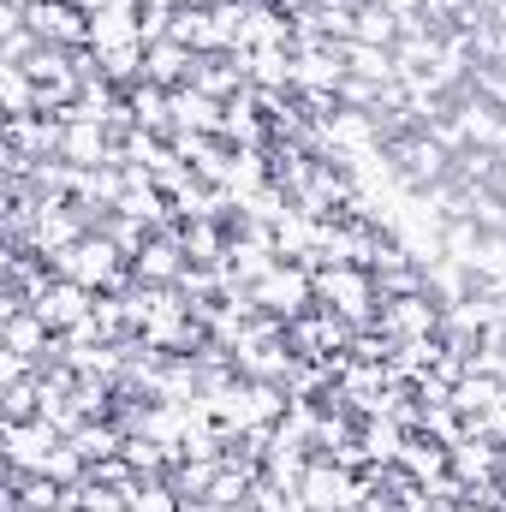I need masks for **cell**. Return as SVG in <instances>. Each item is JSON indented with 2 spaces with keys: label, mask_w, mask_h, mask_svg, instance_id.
I'll use <instances>...</instances> for the list:
<instances>
[{
  "label": "cell",
  "mask_w": 506,
  "mask_h": 512,
  "mask_svg": "<svg viewBox=\"0 0 506 512\" xmlns=\"http://www.w3.org/2000/svg\"><path fill=\"white\" fill-rule=\"evenodd\" d=\"M48 268L60 274V280H78V286H90V292H126L131 280V262L120 256L114 239H102V233H84L78 245H66L60 256H48Z\"/></svg>",
  "instance_id": "obj_1"
},
{
  "label": "cell",
  "mask_w": 506,
  "mask_h": 512,
  "mask_svg": "<svg viewBox=\"0 0 506 512\" xmlns=\"http://www.w3.org/2000/svg\"><path fill=\"white\" fill-rule=\"evenodd\" d=\"M316 304H328L334 316H346L352 328H376L381 310V286L370 268H352V262H328L316 268Z\"/></svg>",
  "instance_id": "obj_2"
},
{
  "label": "cell",
  "mask_w": 506,
  "mask_h": 512,
  "mask_svg": "<svg viewBox=\"0 0 506 512\" xmlns=\"http://www.w3.org/2000/svg\"><path fill=\"white\" fill-rule=\"evenodd\" d=\"M381 161L393 167V179L405 185V191H429V185H441L447 173H453V155L429 137V131H399L393 143H381Z\"/></svg>",
  "instance_id": "obj_3"
},
{
  "label": "cell",
  "mask_w": 506,
  "mask_h": 512,
  "mask_svg": "<svg viewBox=\"0 0 506 512\" xmlns=\"http://www.w3.org/2000/svg\"><path fill=\"white\" fill-rule=\"evenodd\" d=\"M251 304L268 310V316H280V322H298L304 310H316V274H310L304 262H286V256H280V262L251 286Z\"/></svg>",
  "instance_id": "obj_4"
},
{
  "label": "cell",
  "mask_w": 506,
  "mask_h": 512,
  "mask_svg": "<svg viewBox=\"0 0 506 512\" xmlns=\"http://www.w3.org/2000/svg\"><path fill=\"white\" fill-rule=\"evenodd\" d=\"M298 495H304V512H358L370 501V483H364L358 471H346V465H334V459L316 453V459L304 465Z\"/></svg>",
  "instance_id": "obj_5"
},
{
  "label": "cell",
  "mask_w": 506,
  "mask_h": 512,
  "mask_svg": "<svg viewBox=\"0 0 506 512\" xmlns=\"http://www.w3.org/2000/svg\"><path fill=\"white\" fill-rule=\"evenodd\" d=\"M441 328H447V304L429 298V292L381 298V310H376V334H387L393 346H405V340H441Z\"/></svg>",
  "instance_id": "obj_6"
},
{
  "label": "cell",
  "mask_w": 506,
  "mask_h": 512,
  "mask_svg": "<svg viewBox=\"0 0 506 512\" xmlns=\"http://www.w3.org/2000/svg\"><path fill=\"white\" fill-rule=\"evenodd\" d=\"M30 310H36V316H42L54 334H72L78 322H90V310H96V292H90V286H78V280H60V274H54V280L36 292V304H30Z\"/></svg>",
  "instance_id": "obj_7"
},
{
  "label": "cell",
  "mask_w": 506,
  "mask_h": 512,
  "mask_svg": "<svg viewBox=\"0 0 506 512\" xmlns=\"http://www.w3.org/2000/svg\"><path fill=\"white\" fill-rule=\"evenodd\" d=\"M24 24L42 42H54V48H90V18L72 0H30L24 6Z\"/></svg>",
  "instance_id": "obj_8"
},
{
  "label": "cell",
  "mask_w": 506,
  "mask_h": 512,
  "mask_svg": "<svg viewBox=\"0 0 506 512\" xmlns=\"http://www.w3.org/2000/svg\"><path fill=\"white\" fill-rule=\"evenodd\" d=\"M185 268H191V256H185V233H179V221L161 227V233L143 245V256L131 262V274H137L143 286H179Z\"/></svg>",
  "instance_id": "obj_9"
},
{
  "label": "cell",
  "mask_w": 506,
  "mask_h": 512,
  "mask_svg": "<svg viewBox=\"0 0 506 512\" xmlns=\"http://www.w3.org/2000/svg\"><path fill=\"white\" fill-rule=\"evenodd\" d=\"M191 84H197L203 96H215V102H233V96L251 90V54H245V48H233V54H197Z\"/></svg>",
  "instance_id": "obj_10"
},
{
  "label": "cell",
  "mask_w": 506,
  "mask_h": 512,
  "mask_svg": "<svg viewBox=\"0 0 506 512\" xmlns=\"http://www.w3.org/2000/svg\"><path fill=\"white\" fill-rule=\"evenodd\" d=\"M6 435V465H24V471H48V453L66 441L48 417H30V423H0Z\"/></svg>",
  "instance_id": "obj_11"
},
{
  "label": "cell",
  "mask_w": 506,
  "mask_h": 512,
  "mask_svg": "<svg viewBox=\"0 0 506 512\" xmlns=\"http://www.w3.org/2000/svg\"><path fill=\"white\" fill-rule=\"evenodd\" d=\"M191 72H197V54L185 48V42H149L143 48V78L149 84H161V90H179V84H191Z\"/></svg>",
  "instance_id": "obj_12"
},
{
  "label": "cell",
  "mask_w": 506,
  "mask_h": 512,
  "mask_svg": "<svg viewBox=\"0 0 506 512\" xmlns=\"http://www.w3.org/2000/svg\"><path fill=\"white\" fill-rule=\"evenodd\" d=\"M221 126H227V102L203 96L197 84H179L173 90V131H215L221 137Z\"/></svg>",
  "instance_id": "obj_13"
},
{
  "label": "cell",
  "mask_w": 506,
  "mask_h": 512,
  "mask_svg": "<svg viewBox=\"0 0 506 512\" xmlns=\"http://www.w3.org/2000/svg\"><path fill=\"white\" fill-rule=\"evenodd\" d=\"M447 405H453L459 417H489L495 405H506V382L495 376V370H477V364H471V376L453 387V399H447Z\"/></svg>",
  "instance_id": "obj_14"
},
{
  "label": "cell",
  "mask_w": 506,
  "mask_h": 512,
  "mask_svg": "<svg viewBox=\"0 0 506 512\" xmlns=\"http://www.w3.org/2000/svg\"><path fill=\"white\" fill-rule=\"evenodd\" d=\"M179 233H185V256H191V262H203V268H227L233 233H227L215 215H203V221H179Z\"/></svg>",
  "instance_id": "obj_15"
},
{
  "label": "cell",
  "mask_w": 506,
  "mask_h": 512,
  "mask_svg": "<svg viewBox=\"0 0 506 512\" xmlns=\"http://www.w3.org/2000/svg\"><path fill=\"white\" fill-rule=\"evenodd\" d=\"M399 465H405L417 483H435V477H447V471H453V465H447V447H441L435 435H423V429H411V435H405Z\"/></svg>",
  "instance_id": "obj_16"
},
{
  "label": "cell",
  "mask_w": 506,
  "mask_h": 512,
  "mask_svg": "<svg viewBox=\"0 0 506 512\" xmlns=\"http://www.w3.org/2000/svg\"><path fill=\"white\" fill-rule=\"evenodd\" d=\"M221 471H227V459H173V471H167V483L185 495V501H203L215 483H221Z\"/></svg>",
  "instance_id": "obj_17"
},
{
  "label": "cell",
  "mask_w": 506,
  "mask_h": 512,
  "mask_svg": "<svg viewBox=\"0 0 506 512\" xmlns=\"http://www.w3.org/2000/svg\"><path fill=\"white\" fill-rule=\"evenodd\" d=\"M352 42H370V48H393L399 42V18L381 6V0H364L352 12Z\"/></svg>",
  "instance_id": "obj_18"
},
{
  "label": "cell",
  "mask_w": 506,
  "mask_h": 512,
  "mask_svg": "<svg viewBox=\"0 0 506 512\" xmlns=\"http://www.w3.org/2000/svg\"><path fill=\"white\" fill-rule=\"evenodd\" d=\"M66 441H72V447L96 465V459H114V453L126 447V429H120V423H78Z\"/></svg>",
  "instance_id": "obj_19"
},
{
  "label": "cell",
  "mask_w": 506,
  "mask_h": 512,
  "mask_svg": "<svg viewBox=\"0 0 506 512\" xmlns=\"http://www.w3.org/2000/svg\"><path fill=\"white\" fill-rule=\"evenodd\" d=\"M346 72L376 78V84H399V60H393V48H370V42H346Z\"/></svg>",
  "instance_id": "obj_20"
},
{
  "label": "cell",
  "mask_w": 506,
  "mask_h": 512,
  "mask_svg": "<svg viewBox=\"0 0 506 512\" xmlns=\"http://www.w3.org/2000/svg\"><path fill=\"white\" fill-rule=\"evenodd\" d=\"M120 459H126L137 477H167V471H173V453H167V447H161L155 435H126Z\"/></svg>",
  "instance_id": "obj_21"
},
{
  "label": "cell",
  "mask_w": 506,
  "mask_h": 512,
  "mask_svg": "<svg viewBox=\"0 0 506 512\" xmlns=\"http://www.w3.org/2000/svg\"><path fill=\"white\" fill-rule=\"evenodd\" d=\"M251 84L256 90H298L292 84V48H262V54H251Z\"/></svg>",
  "instance_id": "obj_22"
},
{
  "label": "cell",
  "mask_w": 506,
  "mask_h": 512,
  "mask_svg": "<svg viewBox=\"0 0 506 512\" xmlns=\"http://www.w3.org/2000/svg\"><path fill=\"white\" fill-rule=\"evenodd\" d=\"M66 501L84 512H131V495L126 489H108V483H96V477H84L78 489H66Z\"/></svg>",
  "instance_id": "obj_23"
},
{
  "label": "cell",
  "mask_w": 506,
  "mask_h": 512,
  "mask_svg": "<svg viewBox=\"0 0 506 512\" xmlns=\"http://www.w3.org/2000/svg\"><path fill=\"white\" fill-rule=\"evenodd\" d=\"M0 96H6V120L36 114V84H30L24 66H0Z\"/></svg>",
  "instance_id": "obj_24"
},
{
  "label": "cell",
  "mask_w": 506,
  "mask_h": 512,
  "mask_svg": "<svg viewBox=\"0 0 506 512\" xmlns=\"http://www.w3.org/2000/svg\"><path fill=\"white\" fill-rule=\"evenodd\" d=\"M131 512H185V495L167 477H149V483L131 489Z\"/></svg>",
  "instance_id": "obj_25"
},
{
  "label": "cell",
  "mask_w": 506,
  "mask_h": 512,
  "mask_svg": "<svg viewBox=\"0 0 506 512\" xmlns=\"http://www.w3.org/2000/svg\"><path fill=\"white\" fill-rule=\"evenodd\" d=\"M471 90H477L489 108H501L506 114V72L501 66H471Z\"/></svg>",
  "instance_id": "obj_26"
},
{
  "label": "cell",
  "mask_w": 506,
  "mask_h": 512,
  "mask_svg": "<svg viewBox=\"0 0 506 512\" xmlns=\"http://www.w3.org/2000/svg\"><path fill=\"white\" fill-rule=\"evenodd\" d=\"M471 423V435H483V441H501L506 447V405H495L489 417H465Z\"/></svg>",
  "instance_id": "obj_27"
},
{
  "label": "cell",
  "mask_w": 506,
  "mask_h": 512,
  "mask_svg": "<svg viewBox=\"0 0 506 512\" xmlns=\"http://www.w3.org/2000/svg\"><path fill=\"white\" fill-rule=\"evenodd\" d=\"M381 6H387V12H393V18H417V12H423V6H429V0H381Z\"/></svg>",
  "instance_id": "obj_28"
},
{
  "label": "cell",
  "mask_w": 506,
  "mask_h": 512,
  "mask_svg": "<svg viewBox=\"0 0 506 512\" xmlns=\"http://www.w3.org/2000/svg\"><path fill=\"white\" fill-rule=\"evenodd\" d=\"M72 6H78V12H84V18H96V12H108V6H114V0H72Z\"/></svg>",
  "instance_id": "obj_29"
}]
</instances>
